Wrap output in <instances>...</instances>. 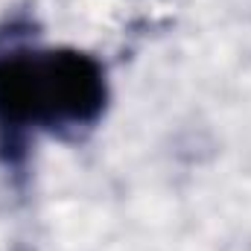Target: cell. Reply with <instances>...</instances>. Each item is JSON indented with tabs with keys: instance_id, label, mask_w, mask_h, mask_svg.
Listing matches in <instances>:
<instances>
[{
	"instance_id": "obj_1",
	"label": "cell",
	"mask_w": 251,
	"mask_h": 251,
	"mask_svg": "<svg viewBox=\"0 0 251 251\" xmlns=\"http://www.w3.org/2000/svg\"><path fill=\"white\" fill-rule=\"evenodd\" d=\"M105 64L79 47L0 44V161L21 167L35 134H79L108 111Z\"/></svg>"
}]
</instances>
